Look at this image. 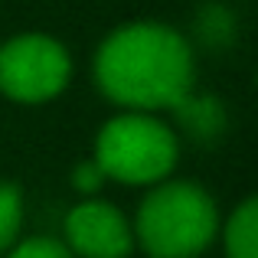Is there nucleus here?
I'll return each instance as SVG.
<instances>
[{
	"mask_svg": "<svg viewBox=\"0 0 258 258\" xmlns=\"http://www.w3.org/2000/svg\"><path fill=\"white\" fill-rule=\"evenodd\" d=\"M131 232L151 258H196L219 232V213L203 186L160 180L144 196Z\"/></svg>",
	"mask_w": 258,
	"mask_h": 258,
	"instance_id": "2",
	"label": "nucleus"
},
{
	"mask_svg": "<svg viewBox=\"0 0 258 258\" xmlns=\"http://www.w3.org/2000/svg\"><path fill=\"white\" fill-rule=\"evenodd\" d=\"M72 76L66 46L43 33H23L0 46V92L20 105L52 101Z\"/></svg>",
	"mask_w": 258,
	"mask_h": 258,
	"instance_id": "4",
	"label": "nucleus"
},
{
	"mask_svg": "<svg viewBox=\"0 0 258 258\" xmlns=\"http://www.w3.org/2000/svg\"><path fill=\"white\" fill-rule=\"evenodd\" d=\"M7 258H76V255L66 248V242L36 235V239H26V242H20V245H13Z\"/></svg>",
	"mask_w": 258,
	"mask_h": 258,
	"instance_id": "8",
	"label": "nucleus"
},
{
	"mask_svg": "<svg viewBox=\"0 0 258 258\" xmlns=\"http://www.w3.org/2000/svg\"><path fill=\"white\" fill-rule=\"evenodd\" d=\"M196 79L189 43L164 23L118 26L95 52V85L105 98L131 111L176 108Z\"/></svg>",
	"mask_w": 258,
	"mask_h": 258,
	"instance_id": "1",
	"label": "nucleus"
},
{
	"mask_svg": "<svg viewBox=\"0 0 258 258\" xmlns=\"http://www.w3.org/2000/svg\"><path fill=\"white\" fill-rule=\"evenodd\" d=\"M23 226V200H20V189L13 183L0 180V252L13 248Z\"/></svg>",
	"mask_w": 258,
	"mask_h": 258,
	"instance_id": "7",
	"label": "nucleus"
},
{
	"mask_svg": "<svg viewBox=\"0 0 258 258\" xmlns=\"http://www.w3.org/2000/svg\"><path fill=\"white\" fill-rule=\"evenodd\" d=\"M108 176L101 173V167L95 164V160H85V164H79L76 170H72V186L79 189V193H98L101 189V183H105Z\"/></svg>",
	"mask_w": 258,
	"mask_h": 258,
	"instance_id": "9",
	"label": "nucleus"
},
{
	"mask_svg": "<svg viewBox=\"0 0 258 258\" xmlns=\"http://www.w3.org/2000/svg\"><path fill=\"white\" fill-rule=\"evenodd\" d=\"M66 248L82 258H127L134 232L118 206L85 200L66 216Z\"/></svg>",
	"mask_w": 258,
	"mask_h": 258,
	"instance_id": "5",
	"label": "nucleus"
},
{
	"mask_svg": "<svg viewBox=\"0 0 258 258\" xmlns=\"http://www.w3.org/2000/svg\"><path fill=\"white\" fill-rule=\"evenodd\" d=\"M180 157L176 134L147 111L111 118L95 138V164L101 173L127 186H151L170 176Z\"/></svg>",
	"mask_w": 258,
	"mask_h": 258,
	"instance_id": "3",
	"label": "nucleus"
},
{
	"mask_svg": "<svg viewBox=\"0 0 258 258\" xmlns=\"http://www.w3.org/2000/svg\"><path fill=\"white\" fill-rule=\"evenodd\" d=\"M222 242H226V258H258V203L252 196L242 200L239 209L229 216Z\"/></svg>",
	"mask_w": 258,
	"mask_h": 258,
	"instance_id": "6",
	"label": "nucleus"
}]
</instances>
